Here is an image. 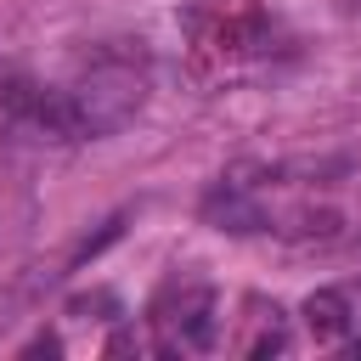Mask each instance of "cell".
<instances>
[{
  "label": "cell",
  "mask_w": 361,
  "mask_h": 361,
  "mask_svg": "<svg viewBox=\"0 0 361 361\" xmlns=\"http://www.w3.org/2000/svg\"><path fill=\"white\" fill-rule=\"evenodd\" d=\"M141 96H147V79H141L135 68H124V62H102V68H90L85 85L68 90V102H73V113H79V135H107V130H118L124 118H135Z\"/></svg>",
  "instance_id": "1"
},
{
  "label": "cell",
  "mask_w": 361,
  "mask_h": 361,
  "mask_svg": "<svg viewBox=\"0 0 361 361\" xmlns=\"http://www.w3.org/2000/svg\"><path fill=\"white\" fill-rule=\"evenodd\" d=\"M158 322L175 333V344L203 350V344H214V293L209 288H180L158 305Z\"/></svg>",
  "instance_id": "2"
},
{
  "label": "cell",
  "mask_w": 361,
  "mask_h": 361,
  "mask_svg": "<svg viewBox=\"0 0 361 361\" xmlns=\"http://www.w3.org/2000/svg\"><path fill=\"white\" fill-rule=\"evenodd\" d=\"M305 327L316 333V344H338V338L350 333V299L333 293V288L310 293V299H305Z\"/></svg>",
  "instance_id": "3"
},
{
  "label": "cell",
  "mask_w": 361,
  "mask_h": 361,
  "mask_svg": "<svg viewBox=\"0 0 361 361\" xmlns=\"http://www.w3.org/2000/svg\"><path fill=\"white\" fill-rule=\"evenodd\" d=\"M56 350H62L56 338H34V344H28V355H56Z\"/></svg>",
  "instance_id": "4"
},
{
  "label": "cell",
  "mask_w": 361,
  "mask_h": 361,
  "mask_svg": "<svg viewBox=\"0 0 361 361\" xmlns=\"http://www.w3.org/2000/svg\"><path fill=\"white\" fill-rule=\"evenodd\" d=\"M344 6H350V11H355V6H361V0H344Z\"/></svg>",
  "instance_id": "5"
},
{
  "label": "cell",
  "mask_w": 361,
  "mask_h": 361,
  "mask_svg": "<svg viewBox=\"0 0 361 361\" xmlns=\"http://www.w3.org/2000/svg\"><path fill=\"white\" fill-rule=\"evenodd\" d=\"M355 355H361V338H355Z\"/></svg>",
  "instance_id": "6"
}]
</instances>
